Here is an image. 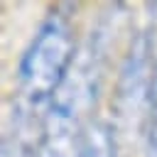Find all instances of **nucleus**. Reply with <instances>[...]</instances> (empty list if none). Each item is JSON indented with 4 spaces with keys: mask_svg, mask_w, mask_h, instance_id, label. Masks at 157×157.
Listing matches in <instances>:
<instances>
[{
    "mask_svg": "<svg viewBox=\"0 0 157 157\" xmlns=\"http://www.w3.org/2000/svg\"><path fill=\"white\" fill-rule=\"evenodd\" d=\"M108 42L110 25L101 20V25L91 29L86 42L78 47L66 78L42 115L34 157H78L83 135L93 120L91 108L101 88Z\"/></svg>",
    "mask_w": 157,
    "mask_h": 157,
    "instance_id": "f257e3e1",
    "label": "nucleus"
},
{
    "mask_svg": "<svg viewBox=\"0 0 157 157\" xmlns=\"http://www.w3.org/2000/svg\"><path fill=\"white\" fill-rule=\"evenodd\" d=\"M66 5H56L39 22L29 39L20 66H17V93H20V120L25 123L32 110H47L56 88L66 78L74 56V27Z\"/></svg>",
    "mask_w": 157,
    "mask_h": 157,
    "instance_id": "f03ea898",
    "label": "nucleus"
},
{
    "mask_svg": "<svg viewBox=\"0 0 157 157\" xmlns=\"http://www.w3.org/2000/svg\"><path fill=\"white\" fill-rule=\"evenodd\" d=\"M78 157H118V142H115V128L108 120H91Z\"/></svg>",
    "mask_w": 157,
    "mask_h": 157,
    "instance_id": "7ed1b4c3",
    "label": "nucleus"
},
{
    "mask_svg": "<svg viewBox=\"0 0 157 157\" xmlns=\"http://www.w3.org/2000/svg\"><path fill=\"white\" fill-rule=\"evenodd\" d=\"M147 157H157V69L152 76L150 101H147Z\"/></svg>",
    "mask_w": 157,
    "mask_h": 157,
    "instance_id": "20e7f679",
    "label": "nucleus"
},
{
    "mask_svg": "<svg viewBox=\"0 0 157 157\" xmlns=\"http://www.w3.org/2000/svg\"><path fill=\"white\" fill-rule=\"evenodd\" d=\"M20 118L12 115V130H5L2 137V157H22V135L20 132Z\"/></svg>",
    "mask_w": 157,
    "mask_h": 157,
    "instance_id": "39448f33",
    "label": "nucleus"
}]
</instances>
